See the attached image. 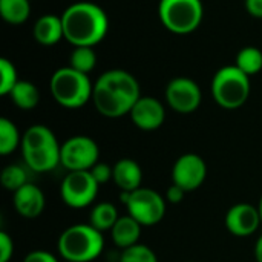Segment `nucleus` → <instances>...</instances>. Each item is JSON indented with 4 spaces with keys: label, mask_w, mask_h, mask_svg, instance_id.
<instances>
[{
    "label": "nucleus",
    "mask_w": 262,
    "mask_h": 262,
    "mask_svg": "<svg viewBox=\"0 0 262 262\" xmlns=\"http://www.w3.org/2000/svg\"><path fill=\"white\" fill-rule=\"evenodd\" d=\"M140 97L141 91L137 78L123 69L106 71L94 83L92 103L106 118L129 115Z\"/></svg>",
    "instance_id": "f257e3e1"
},
{
    "label": "nucleus",
    "mask_w": 262,
    "mask_h": 262,
    "mask_svg": "<svg viewBox=\"0 0 262 262\" xmlns=\"http://www.w3.org/2000/svg\"><path fill=\"white\" fill-rule=\"evenodd\" d=\"M64 38L74 46L98 45L107 34L109 18L104 9L92 2H77L61 14Z\"/></svg>",
    "instance_id": "f03ea898"
},
{
    "label": "nucleus",
    "mask_w": 262,
    "mask_h": 262,
    "mask_svg": "<svg viewBox=\"0 0 262 262\" xmlns=\"http://www.w3.org/2000/svg\"><path fill=\"white\" fill-rule=\"evenodd\" d=\"M20 150L25 164L37 173L51 172L60 164L61 144L45 124H34L26 129L21 135Z\"/></svg>",
    "instance_id": "7ed1b4c3"
},
{
    "label": "nucleus",
    "mask_w": 262,
    "mask_h": 262,
    "mask_svg": "<svg viewBox=\"0 0 262 262\" xmlns=\"http://www.w3.org/2000/svg\"><path fill=\"white\" fill-rule=\"evenodd\" d=\"M57 250L63 261L92 262L104 250L103 232L91 224H74L58 236Z\"/></svg>",
    "instance_id": "20e7f679"
},
{
    "label": "nucleus",
    "mask_w": 262,
    "mask_h": 262,
    "mask_svg": "<svg viewBox=\"0 0 262 262\" xmlns=\"http://www.w3.org/2000/svg\"><path fill=\"white\" fill-rule=\"evenodd\" d=\"M49 88L54 100L66 109H78L92 100L94 84L88 74L78 72L71 66L57 69L51 77Z\"/></svg>",
    "instance_id": "39448f33"
},
{
    "label": "nucleus",
    "mask_w": 262,
    "mask_h": 262,
    "mask_svg": "<svg viewBox=\"0 0 262 262\" xmlns=\"http://www.w3.org/2000/svg\"><path fill=\"white\" fill-rule=\"evenodd\" d=\"M250 95V77L239 68L224 66L216 71L212 80V97L223 109H239Z\"/></svg>",
    "instance_id": "423d86ee"
},
{
    "label": "nucleus",
    "mask_w": 262,
    "mask_h": 262,
    "mask_svg": "<svg viewBox=\"0 0 262 262\" xmlns=\"http://www.w3.org/2000/svg\"><path fill=\"white\" fill-rule=\"evenodd\" d=\"M158 15L166 29L184 35L201 25L204 6L201 0H160Z\"/></svg>",
    "instance_id": "0eeeda50"
},
{
    "label": "nucleus",
    "mask_w": 262,
    "mask_h": 262,
    "mask_svg": "<svg viewBox=\"0 0 262 262\" xmlns=\"http://www.w3.org/2000/svg\"><path fill=\"white\" fill-rule=\"evenodd\" d=\"M120 201L126 206L127 215L143 227L157 226L166 215V198L150 187H140L134 192H120Z\"/></svg>",
    "instance_id": "6e6552de"
},
{
    "label": "nucleus",
    "mask_w": 262,
    "mask_h": 262,
    "mask_svg": "<svg viewBox=\"0 0 262 262\" xmlns=\"http://www.w3.org/2000/svg\"><path fill=\"white\" fill-rule=\"evenodd\" d=\"M100 158V147L91 137L75 135L61 144L60 164L68 172L91 170Z\"/></svg>",
    "instance_id": "1a4fd4ad"
},
{
    "label": "nucleus",
    "mask_w": 262,
    "mask_h": 262,
    "mask_svg": "<svg viewBox=\"0 0 262 262\" xmlns=\"http://www.w3.org/2000/svg\"><path fill=\"white\" fill-rule=\"evenodd\" d=\"M100 184L89 170L68 172L60 186V196L71 209H84L91 206L98 195Z\"/></svg>",
    "instance_id": "9d476101"
},
{
    "label": "nucleus",
    "mask_w": 262,
    "mask_h": 262,
    "mask_svg": "<svg viewBox=\"0 0 262 262\" xmlns=\"http://www.w3.org/2000/svg\"><path fill=\"white\" fill-rule=\"evenodd\" d=\"M203 100L201 89L196 81L187 77H177L166 88V101L178 114L195 112Z\"/></svg>",
    "instance_id": "9b49d317"
},
{
    "label": "nucleus",
    "mask_w": 262,
    "mask_h": 262,
    "mask_svg": "<svg viewBox=\"0 0 262 262\" xmlns=\"http://www.w3.org/2000/svg\"><path fill=\"white\" fill-rule=\"evenodd\" d=\"M207 178V164L196 154L181 155L172 167V183L184 189L186 192H193L203 186Z\"/></svg>",
    "instance_id": "f8f14e48"
},
{
    "label": "nucleus",
    "mask_w": 262,
    "mask_h": 262,
    "mask_svg": "<svg viewBox=\"0 0 262 262\" xmlns=\"http://www.w3.org/2000/svg\"><path fill=\"white\" fill-rule=\"evenodd\" d=\"M261 215L256 206L249 203L233 204L226 213L227 230L238 238H246L258 232L261 227Z\"/></svg>",
    "instance_id": "ddd939ff"
},
{
    "label": "nucleus",
    "mask_w": 262,
    "mask_h": 262,
    "mask_svg": "<svg viewBox=\"0 0 262 262\" xmlns=\"http://www.w3.org/2000/svg\"><path fill=\"white\" fill-rule=\"evenodd\" d=\"M129 117L138 129L152 132L163 126L166 120V109L155 97H140Z\"/></svg>",
    "instance_id": "4468645a"
},
{
    "label": "nucleus",
    "mask_w": 262,
    "mask_h": 262,
    "mask_svg": "<svg viewBox=\"0 0 262 262\" xmlns=\"http://www.w3.org/2000/svg\"><path fill=\"white\" fill-rule=\"evenodd\" d=\"M12 204L15 212L21 218L34 220L43 213L46 200L40 187L32 183H28L12 193Z\"/></svg>",
    "instance_id": "2eb2a0df"
},
{
    "label": "nucleus",
    "mask_w": 262,
    "mask_h": 262,
    "mask_svg": "<svg viewBox=\"0 0 262 262\" xmlns=\"http://www.w3.org/2000/svg\"><path fill=\"white\" fill-rule=\"evenodd\" d=\"M112 181L120 192H134L141 187L143 170L140 164L132 158H121L112 166Z\"/></svg>",
    "instance_id": "dca6fc26"
},
{
    "label": "nucleus",
    "mask_w": 262,
    "mask_h": 262,
    "mask_svg": "<svg viewBox=\"0 0 262 262\" xmlns=\"http://www.w3.org/2000/svg\"><path fill=\"white\" fill-rule=\"evenodd\" d=\"M141 227L143 226L137 220H134L130 215L120 216L111 230L114 244L121 250H126V249L138 244L140 236H141Z\"/></svg>",
    "instance_id": "f3484780"
},
{
    "label": "nucleus",
    "mask_w": 262,
    "mask_h": 262,
    "mask_svg": "<svg viewBox=\"0 0 262 262\" xmlns=\"http://www.w3.org/2000/svg\"><path fill=\"white\" fill-rule=\"evenodd\" d=\"M34 38L45 46H52L55 43H58L61 38H64L63 34V23H61V17L54 15V14H46L41 15L32 29Z\"/></svg>",
    "instance_id": "a211bd4d"
},
{
    "label": "nucleus",
    "mask_w": 262,
    "mask_h": 262,
    "mask_svg": "<svg viewBox=\"0 0 262 262\" xmlns=\"http://www.w3.org/2000/svg\"><path fill=\"white\" fill-rule=\"evenodd\" d=\"M9 97H11L12 103L18 109H23V111L34 109L40 101V92H38L37 86L28 80H18L17 84L9 92Z\"/></svg>",
    "instance_id": "6ab92c4d"
},
{
    "label": "nucleus",
    "mask_w": 262,
    "mask_h": 262,
    "mask_svg": "<svg viewBox=\"0 0 262 262\" xmlns=\"http://www.w3.org/2000/svg\"><path fill=\"white\" fill-rule=\"evenodd\" d=\"M120 215L117 207L112 203L103 201L92 207L89 215V224L100 232H111L115 223L118 221Z\"/></svg>",
    "instance_id": "aec40b11"
},
{
    "label": "nucleus",
    "mask_w": 262,
    "mask_h": 262,
    "mask_svg": "<svg viewBox=\"0 0 262 262\" xmlns=\"http://www.w3.org/2000/svg\"><path fill=\"white\" fill-rule=\"evenodd\" d=\"M31 14L29 0H0V15L11 25H21Z\"/></svg>",
    "instance_id": "412c9836"
},
{
    "label": "nucleus",
    "mask_w": 262,
    "mask_h": 262,
    "mask_svg": "<svg viewBox=\"0 0 262 262\" xmlns=\"http://www.w3.org/2000/svg\"><path fill=\"white\" fill-rule=\"evenodd\" d=\"M20 144L21 135L17 126L5 117L0 118V155H11L17 147H20Z\"/></svg>",
    "instance_id": "4be33fe9"
},
{
    "label": "nucleus",
    "mask_w": 262,
    "mask_h": 262,
    "mask_svg": "<svg viewBox=\"0 0 262 262\" xmlns=\"http://www.w3.org/2000/svg\"><path fill=\"white\" fill-rule=\"evenodd\" d=\"M236 68H239L249 77L258 74L262 69V52L255 46L243 48L236 55Z\"/></svg>",
    "instance_id": "5701e85b"
},
{
    "label": "nucleus",
    "mask_w": 262,
    "mask_h": 262,
    "mask_svg": "<svg viewBox=\"0 0 262 262\" xmlns=\"http://www.w3.org/2000/svg\"><path fill=\"white\" fill-rule=\"evenodd\" d=\"M97 64V54L91 46H75L69 57V66L78 72L89 74Z\"/></svg>",
    "instance_id": "b1692460"
},
{
    "label": "nucleus",
    "mask_w": 262,
    "mask_h": 262,
    "mask_svg": "<svg viewBox=\"0 0 262 262\" xmlns=\"http://www.w3.org/2000/svg\"><path fill=\"white\" fill-rule=\"evenodd\" d=\"M0 183L6 190L14 193L15 190H18L20 187L28 184V173L21 166L9 164L0 173Z\"/></svg>",
    "instance_id": "393cba45"
},
{
    "label": "nucleus",
    "mask_w": 262,
    "mask_h": 262,
    "mask_svg": "<svg viewBox=\"0 0 262 262\" xmlns=\"http://www.w3.org/2000/svg\"><path fill=\"white\" fill-rule=\"evenodd\" d=\"M118 262H158V258L149 246L138 243L126 250H121Z\"/></svg>",
    "instance_id": "a878e982"
},
{
    "label": "nucleus",
    "mask_w": 262,
    "mask_h": 262,
    "mask_svg": "<svg viewBox=\"0 0 262 262\" xmlns=\"http://www.w3.org/2000/svg\"><path fill=\"white\" fill-rule=\"evenodd\" d=\"M18 77L15 66L8 58H0V94L9 95L12 88L17 84Z\"/></svg>",
    "instance_id": "bb28decb"
},
{
    "label": "nucleus",
    "mask_w": 262,
    "mask_h": 262,
    "mask_svg": "<svg viewBox=\"0 0 262 262\" xmlns=\"http://www.w3.org/2000/svg\"><path fill=\"white\" fill-rule=\"evenodd\" d=\"M94 177V180L101 186V184H106L112 180V175H114V170H112V166H109L107 163H101L98 161L91 170H89Z\"/></svg>",
    "instance_id": "cd10ccee"
},
{
    "label": "nucleus",
    "mask_w": 262,
    "mask_h": 262,
    "mask_svg": "<svg viewBox=\"0 0 262 262\" xmlns=\"http://www.w3.org/2000/svg\"><path fill=\"white\" fill-rule=\"evenodd\" d=\"M14 255V243L12 238L6 232H0V262H9Z\"/></svg>",
    "instance_id": "c85d7f7f"
},
{
    "label": "nucleus",
    "mask_w": 262,
    "mask_h": 262,
    "mask_svg": "<svg viewBox=\"0 0 262 262\" xmlns=\"http://www.w3.org/2000/svg\"><path fill=\"white\" fill-rule=\"evenodd\" d=\"M186 193H187V192H186L184 189H181L180 186H177V184L172 183V184L167 187L164 198H166V201H167L169 204H180V203L184 200Z\"/></svg>",
    "instance_id": "c756f323"
},
{
    "label": "nucleus",
    "mask_w": 262,
    "mask_h": 262,
    "mask_svg": "<svg viewBox=\"0 0 262 262\" xmlns=\"http://www.w3.org/2000/svg\"><path fill=\"white\" fill-rule=\"evenodd\" d=\"M23 262H60L52 253L46 252V250H32L29 252Z\"/></svg>",
    "instance_id": "7c9ffc66"
},
{
    "label": "nucleus",
    "mask_w": 262,
    "mask_h": 262,
    "mask_svg": "<svg viewBox=\"0 0 262 262\" xmlns=\"http://www.w3.org/2000/svg\"><path fill=\"white\" fill-rule=\"evenodd\" d=\"M246 9L250 15L262 18V0H246Z\"/></svg>",
    "instance_id": "2f4dec72"
},
{
    "label": "nucleus",
    "mask_w": 262,
    "mask_h": 262,
    "mask_svg": "<svg viewBox=\"0 0 262 262\" xmlns=\"http://www.w3.org/2000/svg\"><path fill=\"white\" fill-rule=\"evenodd\" d=\"M255 259L256 262H262V233L255 243Z\"/></svg>",
    "instance_id": "473e14b6"
},
{
    "label": "nucleus",
    "mask_w": 262,
    "mask_h": 262,
    "mask_svg": "<svg viewBox=\"0 0 262 262\" xmlns=\"http://www.w3.org/2000/svg\"><path fill=\"white\" fill-rule=\"evenodd\" d=\"M258 210H259V215H261V223H262V195L259 203H258Z\"/></svg>",
    "instance_id": "72a5a7b5"
},
{
    "label": "nucleus",
    "mask_w": 262,
    "mask_h": 262,
    "mask_svg": "<svg viewBox=\"0 0 262 262\" xmlns=\"http://www.w3.org/2000/svg\"><path fill=\"white\" fill-rule=\"evenodd\" d=\"M187 262H196V261H187Z\"/></svg>",
    "instance_id": "f704fd0d"
},
{
    "label": "nucleus",
    "mask_w": 262,
    "mask_h": 262,
    "mask_svg": "<svg viewBox=\"0 0 262 262\" xmlns=\"http://www.w3.org/2000/svg\"><path fill=\"white\" fill-rule=\"evenodd\" d=\"M64 262H69V261H64Z\"/></svg>",
    "instance_id": "c9c22d12"
}]
</instances>
